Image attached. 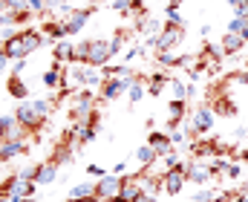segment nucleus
<instances>
[{
	"label": "nucleus",
	"instance_id": "1",
	"mask_svg": "<svg viewBox=\"0 0 248 202\" xmlns=\"http://www.w3.org/2000/svg\"><path fill=\"white\" fill-rule=\"evenodd\" d=\"M44 41H46V35H41V29L26 26L20 32H9L3 38V49L12 61H20V58H29L32 52H38L44 47Z\"/></svg>",
	"mask_w": 248,
	"mask_h": 202
},
{
	"label": "nucleus",
	"instance_id": "2",
	"mask_svg": "<svg viewBox=\"0 0 248 202\" xmlns=\"http://www.w3.org/2000/svg\"><path fill=\"white\" fill-rule=\"evenodd\" d=\"M214 110H211V104H199V107H193V113H190V119L185 122V133L187 139H202V136H208L214 130Z\"/></svg>",
	"mask_w": 248,
	"mask_h": 202
},
{
	"label": "nucleus",
	"instance_id": "3",
	"mask_svg": "<svg viewBox=\"0 0 248 202\" xmlns=\"http://www.w3.org/2000/svg\"><path fill=\"white\" fill-rule=\"evenodd\" d=\"M15 119L20 122V130H23L26 139L41 136L44 124H46V119H41V116L35 113V107H32V101H29V98H26V101H20V104L15 107Z\"/></svg>",
	"mask_w": 248,
	"mask_h": 202
},
{
	"label": "nucleus",
	"instance_id": "4",
	"mask_svg": "<svg viewBox=\"0 0 248 202\" xmlns=\"http://www.w3.org/2000/svg\"><path fill=\"white\" fill-rule=\"evenodd\" d=\"M95 110H98V107H95V95H93V90H87V87L75 90V95H72V101H69V119L84 124Z\"/></svg>",
	"mask_w": 248,
	"mask_h": 202
},
{
	"label": "nucleus",
	"instance_id": "5",
	"mask_svg": "<svg viewBox=\"0 0 248 202\" xmlns=\"http://www.w3.org/2000/svg\"><path fill=\"white\" fill-rule=\"evenodd\" d=\"M113 61V52H110V38H87V67L104 69Z\"/></svg>",
	"mask_w": 248,
	"mask_h": 202
},
{
	"label": "nucleus",
	"instance_id": "6",
	"mask_svg": "<svg viewBox=\"0 0 248 202\" xmlns=\"http://www.w3.org/2000/svg\"><path fill=\"white\" fill-rule=\"evenodd\" d=\"M182 41H185V26L165 23L162 32H159V38H156V52H173Z\"/></svg>",
	"mask_w": 248,
	"mask_h": 202
},
{
	"label": "nucleus",
	"instance_id": "7",
	"mask_svg": "<svg viewBox=\"0 0 248 202\" xmlns=\"http://www.w3.org/2000/svg\"><path fill=\"white\" fill-rule=\"evenodd\" d=\"M133 81L136 78H104L101 87H98V101H116V98L127 95Z\"/></svg>",
	"mask_w": 248,
	"mask_h": 202
},
{
	"label": "nucleus",
	"instance_id": "8",
	"mask_svg": "<svg viewBox=\"0 0 248 202\" xmlns=\"http://www.w3.org/2000/svg\"><path fill=\"white\" fill-rule=\"evenodd\" d=\"M185 168H187V165L182 162V165H176V168L162 171V191H165V194H170V197L182 194V188H185V182H187Z\"/></svg>",
	"mask_w": 248,
	"mask_h": 202
},
{
	"label": "nucleus",
	"instance_id": "9",
	"mask_svg": "<svg viewBox=\"0 0 248 202\" xmlns=\"http://www.w3.org/2000/svg\"><path fill=\"white\" fill-rule=\"evenodd\" d=\"M124 188V176L122 173H104L101 179H95V197L107 200V197H119Z\"/></svg>",
	"mask_w": 248,
	"mask_h": 202
},
{
	"label": "nucleus",
	"instance_id": "10",
	"mask_svg": "<svg viewBox=\"0 0 248 202\" xmlns=\"http://www.w3.org/2000/svg\"><path fill=\"white\" fill-rule=\"evenodd\" d=\"M95 15V6H87V9H72L66 17H63V26H66V32H69V38L72 35H78V32H84V26H87V20Z\"/></svg>",
	"mask_w": 248,
	"mask_h": 202
},
{
	"label": "nucleus",
	"instance_id": "11",
	"mask_svg": "<svg viewBox=\"0 0 248 202\" xmlns=\"http://www.w3.org/2000/svg\"><path fill=\"white\" fill-rule=\"evenodd\" d=\"M185 176L190 185H208L211 179H214V171H211V165H205V162H199V159H193V162H187L185 168Z\"/></svg>",
	"mask_w": 248,
	"mask_h": 202
},
{
	"label": "nucleus",
	"instance_id": "12",
	"mask_svg": "<svg viewBox=\"0 0 248 202\" xmlns=\"http://www.w3.org/2000/svg\"><path fill=\"white\" fill-rule=\"evenodd\" d=\"M29 153V139H12V141H0V165L17 159V156H26Z\"/></svg>",
	"mask_w": 248,
	"mask_h": 202
},
{
	"label": "nucleus",
	"instance_id": "13",
	"mask_svg": "<svg viewBox=\"0 0 248 202\" xmlns=\"http://www.w3.org/2000/svg\"><path fill=\"white\" fill-rule=\"evenodd\" d=\"M12 139H26L20 130V122L15 119V113L0 116V141H12Z\"/></svg>",
	"mask_w": 248,
	"mask_h": 202
},
{
	"label": "nucleus",
	"instance_id": "14",
	"mask_svg": "<svg viewBox=\"0 0 248 202\" xmlns=\"http://www.w3.org/2000/svg\"><path fill=\"white\" fill-rule=\"evenodd\" d=\"M58 171H61V162L49 156L46 162L38 165V176H35V182H38V185H52V182L58 179Z\"/></svg>",
	"mask_w": 248,
	"mask_h": 202
},
{
	"label": "nucleus",
	"instance_id": "15",
	"mask_svg": "<svg viewBox=\"0 0 248 202\" xmlns=\"http://www.w3.org/2000/svg\"><path fill=\"white\" fill-rule=\"evenodd\" d=\"M147 144H150L159 156H165V153L173 150V139H170V133H165V130H150V133H147Z\"/></svg>",
	"mask_w": 248,
	"mask_h": 202
},
{
	"label": "nucleus",
	"instance_id": "16",
	"mask_svg": "<svg viewBox=\"0 0 248 202\" xmlns=\"http://www.w3.org/2000/svg\"><path fill=\"white\" fill-rule=\"evenodd\" d=\"M219 47H222L225 58H234V55H240V52L246 49V41H243L237 32H222V41H219Z\"/></svg>",
	"mask_w": 248,
	"mask_h": 202
},
{
	"label": "nucleus",
	"instance_id": "17",
	"mask_svg": "<svg viewBox=\"0 0 248 202\" xmlns=\"http://www.w3.org/2000/svg\"><path fill=\"white\" fill-rule=\"evenodd\" d=\"M52 61H58V64H72L75 61V44L69 38H63L52 47Z\"/></svg>",
	"mask_w": 248,
	"mask_h": 202
},
{
	"label": "nucleus",
	"instance_id": "18",
	"mask_svg": "<svg viewBox=\"0 0 248 202\" xmlns=\"http://www.w3.org/2000/svg\"><path fill=\"white\" fill-rule=\"evenodd\" d=\"M6 93H9L15 101H26V98H29V87L23 84L20 75H9V78H6Z\"/></svg>",
	"mask_w": 248,
	"mask_h": 202
},
{
	"label": "nucleus",
	"instance_id": "19",
	"mask_svg": "<svg viewBox=\"0 0 248 202\" xmlns=\"http://www.w3.org/2000/svg\"><path fill=\"white\" fill-rule=\"evenodd\" d=\"M214 93H217V87H214ZM211 110H214V113H219V116H237V107L231 104V98H228L225 93L211 95Z\"/></svg>",
	"mask_w": 248,
	"mask_h": 202
},
{
	"label": "nucleus",
	"instance_id": "20",
	"mask_svg": "<svg viewBox=\"0 0 248 202\" xmlns=\"http://www.w3.org/2000/svg\"><path fill=\"white\" fill-rule=\"evenodd\" d=\"M168 87H170V75H168V72L159 69V72L147 75V93H150V95H162Z\"/></svg>",
	"mask_w": 248,
	"mask_h": 202
},
{
	"label": "nucleus",
	"instance_id": "21",
	"mask_svg": "<svg viewBox=\"0 0 248 202\" xmlns=\"http://www.w3.org/2000/svg\"><path fill=\"white\" fill-rule=\"evenodd\" d=\"M144 93H147V75H136V81H133V84H130V90H127L130 107H133V104H139V101L144 98Z\"/></svg>",
	"mask_w": 248,
	"mask_h": 202
},
{
	"label": "nucleus",
	"instance_id": "22",
	"mask_svg": "<svg viewBox=\"0 0 248 202\" xmlns=\"http://www.w3.org/2000/svg\"><path fill=\"white\" fill-rule=\"evenodd\" d=\"M136 162H139L141 168H153V165L159 162V153H156L150 144H141V147L136 150Z\"/></svg>",
	"mask_w": 248,
	"mask_h": 202
},
{
	"label": "nucleus",
	"instance_id": "23",
	"mask_svg": "<svg viewBox=\"0 0 248 202\" xmlns=\"http://www.w3.org/2000/svg\"><path fill=\"white\" fill-rule=\"evenodd\" d=\"M95 194V182H81V185H75L66 197H72V200H84V197H93Z\"/></svg>",
	"mask_w": 248,
	"mask_h": 202
},
{
	"label": "nucleus",
	"instance_id": "24",
	"mask_svg": "<svg viewBox=\"0 0 248 202\" xmlns=\"http://www.w3.org/2000/svg\"><path fill=\"white\" fill-rule=\"evenodd\" d=\"M165 23L185 26V20H182V12H179V6H176V3H168V6H165Z\"/></svg>",
	"mask_w": 248,
	"mask_h": 202
},
{
	"label": "nucleus",
	"instance_id": "25",
	"mask_svg": "<svg viewBox=\"0 0 248 202\" xmlns=\"http://www.w3.org/2000/svg\"><path fill=\"white\" fill-rule=\"evenodd\" d=\"M170 93L176 101H187V84L182 78H170Z\"/></svg>",
	"mask_w": 248,
	"mask_h": 202
},
{
	"label": "nucleus",
	"instance_id": "26",
	"mask_svg": "<svg viewBox=\"0 0 248 202\" xmlns=\"http://www.w3.org/2000/svg\"><path fill=\"white\" fill-rule=\"evenodd\" d=\"M26 3V9L35 15V17H44L46 15V0H23Z\"/></svg>",
	"mask_w": 248,
	"mask_h": 202
},
{
	"label": "nucleus",
	"instance_id": "27",
	"mask_svg": "<svg viewBox=\"0 0 248 202\" xmlns=\"http://www.w3.org/2000/svg\"><path fill=\"white\" fill-rule=\"evenodd\" d=\"M246 26H248V17H231V23H228V32H237V35H240Z\"/></svg>",
	"mask_w": 248,
	"mask_h": 202
},
{
	"label": "nucleus",
	"instance_id": "28",
	"mask_svg": "<svg viewBox=\"0 0 248 202\" xmlns=\"http://www.w3.org/2000/svg\"><path fill=\"white\" fill-rule=\"evenodd\" d=\"M113 9H116L119 15H133V0H116Z\"/></svg>",
	"mask_w": 248,
	"mask_h": 202
},
{
	"label": "nucleus",
	"instance_id": "29",
	"mask_svg": "<svg viewBox=\"0 0 248 202\" xmlns=\"http://www.w3.org/2000/svg\"><path fill=\"white\" fill-rule=\"evenodd\" d=\"M219 200V197H217ZM231 202H248V185H243L240 191H234V197H231Z\"/></svg>",
	"mask_w": 248,
	"mask_h": 202
},
{
	"label": "nucleus",
	"instance_id": "30",
	"mask_svg": "<svg viewBox=\"0 0 248 202\" xmlns=\"http://www.w3.org/2000/svg\"><path fill=\"white\" fill-rule=\"evenodd\" d=\"M170 139H173V147H176V144H182V141L187 139L185 127H179V130H173V133H170Z\"/></svg>",
	"mask_w": 248,
	"mask_h": 202
},
{
	"label": "nucleus",
	"instance_id": "31",
	"mask_svg": "<svg viewBox=\"0 0 248 202\" xmlns=\"http://www.w3.org/2000/svg\"><path fill=\"white\" fill-rule=\"evenodd\" d=\"M87 173H90V176H95V179H101L107 171H104V168H98V165H87Z\"/></svg>",
	"mask_w": 248,
	"mask_h": 202
},
{
	"label": "nucleus",
	"instance_id": "32",
	"mask_svg": "<svg viewBox=\"0 0 248 202\" xmlns=\"http://www.w3.org/2000/svg\"><path fill=\"white\" fill-rule=\"evenodd\" d=\"M23 69H26V58H20V61L12 64V75H23Z\"/></svg>",
	"mask_w": 248,
	"mask_h": 202
},
{
	"label": "nucleus",
	"instance_id": "33",
	"mask_svg": "<svg viewBox=\"0 0 248 202\" xmlns=\"http://www.w3.org/2000/svg\"><path fill=\"white\" fill-rule=\"evenodd\" d=\"M9 61H12V58L6 55V49H3V41H0V69H6V67H9Z\"/></svg>",
	"mask_w": 248,
	"mask_h": 202
},
{
	"label": "nucleus",
	"instance_id": "34",
	"mask_svg": "<svg viewBox=\"0 0 248 202\" xmlns=\"http://www.w3.org/2000/svg\"><path fill=\"white\" fill-rule=\"evenodd\" d=\"M225 173H228L231 179H237V176L243 173V168H240V165H228V171H225Z\"/></svg>",
	"mask_w": 248,
	"mask_h": 202
},
{
	"label": "nucleus",
	"instance_id": "35",
	"mask_svg": "<svg viewBox=\"0 0 248 202\" xmlns=\"http://www.w3.org/2000/svg\"><path fill=\"white\" fill-rule=\"evenodd\" d=\"M66 202H101V200L93 194V197H84V200H72V197H66Z\"/></svg>",
	"mask_w": 248,
	"mask_h": 202
},
{
	"label": "nucleus",
	"instance_id": "36",
	"mask_svg": "<svg viewBox=\"0 0 248 202\" xmlns=\"http://www.w3.org/2000/svg\"><path fill=\"white\" fill-rule=\"evenodd\" d=\"M136 202H156V197H153V194H144V191H141V197H139Z\"/></svg>",
	"mask_w": 248,
	"mask_h": 202
},
{
	"label": "nucleus",
	"instance_id": "37",
	"mask_svg": "<svg viewBox=\"0 0 248 202\" xmlns=\"http://www.w3.org/2000/svg\"><path fill=\"white\" fill-rule=\"evenodd\" d=\"M101 202H127V200H122V197H107V200H101Z\"/></svg>",
	"mask_w": 248,
	"mask_h": 202
},
{
	"label": "nucleus",
	"instance_id": "38",
	"mask_svg": "<svg viewBox=\"0 0 248 202\" xmlns=\"http://www.w3.org/2000/svg\"><path fill=\"white\" fill-rule=\"evenodd\" d=\"M240 38H243V41H246V44H248V26H246V29H243V32H240Z\"/></svg>",
	"mask_w": 248,
	"mask_h": 202
},
{
	"label": "nucleus",
	"instance_id": "39",
	"mask_svg": "<svg viewBox=\"0 0 248 202\" xmlns=\"http://www.w3.org/2000/svg\"><path fill=\"white\" fill-rule=\"evenodd\" d=\"M20 202H41V200H35V197H26V200H20Z\"/></svg>",
	"mask_w": 248,
	"mask_h": 202
},
{
	"label": "nucleus",
	"instance_id": "40",
	"mask_svg": "<svg viewBox=\"0 0 248 202\" xmlns=\"http://www.w3.org/2000/svg\"><path fill=\"white\" fill-rule=\"evenodd\" d=\"M225 3H231V6H237V3H240V0H225Z\"/></svg>",
	"mask_w": 248,
	"mask_h": 202
},
{
	"label": "nucleus",
	"instance_id": "41",
	"mask_svg": "<svg viewBox=\"0 0 248 202\" xmlns=\"http://www.w3.org/2000/svg\"><path fill=\"white\" fill-rule=\"evenodd\" d=\"M170 3H176V6H182V3H185V0H170Z\"/></svg>",
	"mask_w": 248,
	"mask_h": 202
},
{
	"label": "nucleus",
	"instance_id": "42",
	"mask_svg": "<svg viewBox=\"0 0 248 202\" xmlns=\"http://www.w3.org/2000/svg\"><path fill=\"white\" fill-rule=\"evenodd\" d=\"M246 72H248V61H246Z\"/></svg>",
	"mask_w": 248,
	"mask_h": 202
},
{
	"label": "nucleus",
	"instance_id": "43",
	"mask_svg": "<svg viewBox=\"0 0 248 202\" xmlns=\"http://www.w3.org/2000/svg\"><path fill=\"white\" fill-rule=\"evenodd\" d=\"M246 49H248V44H246Z\"/></svg>",
	"mask_w": 248,
	"mask_h": 202
},
{
	"label": "nucleus",
	"instance_id": "44",
	"mask_svg": "<svg viewBox=\"0 0 248 202\" xmlns=\"http://www.w3.org/2000/svg\"><path fill=\"white\" fill-rule=\"evenodd\" d=\"M190 202H196V200H190Z\"/></svg>",
	"mask_w": 248,
	"mask_h": 202
}]
</instances>
